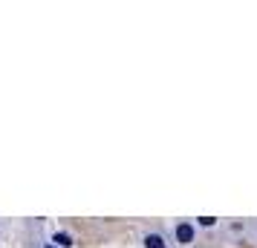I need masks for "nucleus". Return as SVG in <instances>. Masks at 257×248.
<instances>
[{
  "label": "nucleus",
  "instance_id": "nucleus-4",
  "mask_svg": "<svg viewBox=\"0 0 257 248\" xmlns=\"http://www.w3.org/2000/svg\"><path fill=\"white\" fill-rule=\"evenodd\" d=\"M197 225L199 228H217L220 219H217V216H197Z\"/></svg>",
  "mask_w": 257,
  "mask_h": 248
},
{
  "label": "nucleus",
  "instance_id": "nucleus-5",
  "mask_svg": "<svg viewBox=\"0 0 257 248\" xmlns=\"http://www.w3.org/2000/svg\"><path fill=\"white\" fill-rule=\"evenodd\" d=\"M38 248H58V245H52V242H41Z\"/></svg>",
  "mask_w": 257,
  "mask_h": 248
},
{
  "label": "nucleus",
  "instance_id": "nucleus-2",
  "mask_svg": "<svg viewBox=\"0 0 257 248\" xmlns=\"http://www.w3.org/2000/svg\"><path fill=\"white\" fill-rule=\"evenodd\" d=\"M142 245L145 248H171V242L165 239V234H156V231H148L142 236Z\"/></svg>",
  "mask_w": 257,
  "mask_h": 248
},
{
  "label": "nucleus",
  "instance_id": "nucleus-3",
  "mask_svg": "<svg viewBox=\"0 0 257 248\" xmlns=\"http://www.w3.org/2000/svg\"><path fill=\"white\" fill-rule=\"evenodd\" d=\"M52 245H58V248H70V245H72V236H70V234H64V231H58V234L52 236Z\"/></svg>",
  "mask_w": 257,
  "mask_h": 248
},
{
  "label": "nucleus",
  "instance_id": "nucleus-1",
  "mask_svg": "<svg viewBox=\"0 0 257 248\" xmlns=\"http://www.w3.org/2000/svg\"><path fill=\"white\" fill-rule=\"evenodd\" d=\"M174 239H176V245H191V242L197 239V228H194V222L179 219V222L174 225Z\"/></svg>",
  "mask_w": 257,
  "mask_h": 248
}]
</instances>
